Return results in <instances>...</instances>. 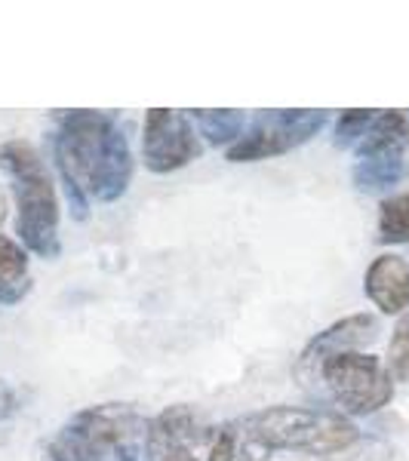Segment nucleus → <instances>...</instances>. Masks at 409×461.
<instances>
[{
    "label": "nucleus",
    "mask_w": 409,
    "mask_h": 461,
    "mask_svg": "<svg viewBox=\"0 0 409 461\" xmlns=\"http://www.w3.org/2000/svg\"><path fill=\"white\" fill-rule=\"evenodd\" d=\"M163 461H197L195 452H173V456H167Z\"/></svg>",
    "instance_id": "obj_20"
},
{
    "label": "nucleus",
    "mask_w": 409,
    "mask_h": 461,
    "mask_svg": "<svg viewBox=\"0 0 409 461\" xmlns=\"http://www.w3.org/2000/svg\"><path fill=\"white\" fill-rule=\"evenodd\" d=\"M243 446L268 452H304V456H336L360 440V430L345 412L317 406H268L252 412L241 425Z\"/></svg>",
    "instance_id": "obj_2"
},
{
    "label": "nucleus",
    "mask_w": 409,
    "mask_h": 461,
    "mask_svg": "<svg viewBox=\"0 0 409 461\" xmlns=\"http://www.w3.org/2000/svg\"><path fill=\"white\" fill-rule=\"evenodd\" d=\"M53 461H148V419L123 403L80 409L50 443Z\"/></svg>",
    "instance_id": "obj_3"
},
{
    "label": "nucleus",
    "mask_w": 409,
    "mask_h": 461,
    "mask_svg": "<svg viewBox=\"0 0 409 461\" xmlns=\"http://www.w3.org/2000/svg\"><path fill=\"white\" fill-rule=\"evenodd\" d=\"M378 243H409V191L378 206Z\"/></svg>",
    "instance_id": "obj_15"
},
{
    "label": "nucleus",
    "mask_w": 409,
    "mask_h": 461,
    "mask_svg": "<svg viewBox=\"0 0 409 461\" xmlns=\"http://www.w3.org/2000/svg\"><path fill=\"white\" fill-rule=\"evenodd\" d=\"M4 219H6V194L0 191V225H4Z\"/></svg>",
    "instance_id": "obj_21"
},
{
    "label": "nucleus",
    "mask_w": 409,
    "mask_h": 461,
    "mask_svg": "<svg viewBox=\"0 0 409 461\" xmlns=\"http://www.w3.org/2000/svg\"><path fill=\"white\" fill-rule=\"evenodd\" d=\"M237 446H241V430H234L232 425H225L222 430H215L206 461H234L237 458Z\"/></svg>",
    "instance_id": "obj_18"
},
{
    "label": "nucleus",
    "mask_w": 409,
    "mask_h": 461,
    "mask_svg": "<svg viewBox=\"0 0 409 461\" xmlns=\"http://www.w3.org/2000/svg\"><path fill=\"white\" fill-rule=\"evenodd\" d=\"M191 121H195L197 132L206 142L225 148H232L247 130V114L243 111H195Z\"/></svg>",
    "instance_id": "obj_13"
},
{
    "label": "nucleus",
    "mask_w": 409,
    "mask_h": 461,
    "mask_svg": "<svg viewBox=\"0 0 409 461\" xmlns=\"http://www.w3.org/2000/svg\"><path fill=\"white\" fill-rule=\"evenodd\" d=\"M378 332V320L373 314H351L341 317L332 326H326L323 332H317L314 339L308 341V348L299 357V373H308L314 369L321 375V366L330 357L348 354V351H360L367 341H373Z\"/></svg>",
    "instance_id": "obj_9"
},
{
    "label": "nucleus",
    "mask_w": 409,
    "mask_h": 461,
    "mask_svg": "<svg viewBox=\"0 0 409 461\" xmlns=\"http://www.w3.org/2000/svg\"><path fill=\"white\" fill-rule=\"evenodd\" d=\"M0 167L13 178L19 243L41 258H59V197L47 163L32 142L13 139L0 145Z\"/></svg>",
    "instance_id": "obj_4"
},
{
    "label": "nucleus",
    "mask_w": 409,
    "mask_h": 461,
    "mask_svg": "<svg viewBox=\"0 0 409 461\" xmlns=\"http://www.w3.org/2000/svg\"><path fill=\"white\" fill-rule=\"evenodd\" d=\"M32 289L28 249L19 240L0 234V304H16Z\"/></svg>",
    "instance_id": "obj_12"
},
{
    "label": "nucleus",
    "mask_w": 409,
    "mask_h": 461,
    "mask_svg": "<svg viewBox=\"0 0 409 461\" xmlns=\"http://www.w3.org/2000/svg\"><path fill=\"white\" fill-rule=\"evenodd\" d=\"M215 437L195 406H169L148 421V452L151 458H167L173 452H191L197 443Z\"/></svg>",
    "instance_id": "obj_8"
},
{
    "label": "nucleus",
    "mask_w": 409,
    "mask_h": 461,
    "mask_svg": "<svg viewBox=\"0 0 409 461\" xmlns=\"http://www.w3.org/2000/svg\"><path fill=\"white\" fill-rule=\"evenodd\" d=\"M409 148V117L404 111H382L357 142V160H404Z\"/></svg>",
    "instance_id": "obj_11"
},
{
    "label": "nucleus",
    "mask_w": 409,
    "mask_h": 461,
    "mask_svg": "<svg viewBox=\"0 0 409 461\" xmlns=\"http://www.w3.org/2000/svg\"><path fill=\"white\" fill-rule=\"evenodd\" d=\"M404 178V160H357L354 185L363 194H378L388 191Z\"/></svg>",
    "instance_id": "obj_14"
},
{
    "label": "nucleus",
    "mask_w": 409,
    "mask_h": 461,
    "mask_svg": "<svg viewBox=\"0 0 409 461\" xmlns=\"http://www.w3.org/2000/svg\"><path fill=\"white\" fill-rule=\"evenodd\" d=\"M56 163L77 219H86L89 200L111 203L123 197L132 178L130 145L117 123L99 111H71L62 117Z\"/></svg>",
    "instance_id": "obj_1"
},
{
    "label": "nucleus",
    "mask_w": 409,
    "mask_h": 461,
    "mask_svg": "<svg viewBox=\"0 0 409 461\" xmlns=\"http://www.w3.org/2000/svg\"><path fill=\"white\" fill-rule=\"evenodd\" d=\"M19 409V393L13 384H6L4 378H0V421L10 419L13 412Z\"/></svg>",
    "instance_id": "obj_19"
},
{
    "label": "nucleus",
    "mask_w": 409,
    "mask_h": 461,
    "mask_svg": "<svg viewBox=\"0 0 409 461\" xmlns=\"http://www.w3.org/2000/svg\"><path fill=\"white\" fill-rule=\"evenodd\" d=\"M385 366H388L394 382H409V314L400 320L397 330H394Z\"/></svg>",
    "instance_id": "obj_16"
},
{
    "label": "nucleus",
    "mask_w": 409,
    "mask_h": 461,
    "mask_svg": "<svg viewBox=\"0 0 409 461\" xmlns=\"http://www.w3.org/2000/svg\"><path fill=\"white\" fill-rule=\"evenodd\" d=\"M321 378L336 400L339 412L351 415H376L385 409L394 397V378L385 366L382 357L348 351L321 366Z\"/></svg>",
    "instance_id": "obj_5"
},
{
    "label": "nucleus",
    "mask_w": 409,
    "mask_h": 461,
    "mask_svg": "<svg viewBox=\"0 0 409 461\" xmlns=\"http://www.w3.org/2000/svg\"><path fill=\"white\" fill-rule=\"evenodd\" d=\"M200 132L185 111L151 108L142 126V160L151 173L167 176L200 158Z\"/></svg>",
    "instance_id": "obj_7"
},
{
    "label": "nucleus",
    "mask_w": 409,
    "mask_h": 461,
    "mask_svg": "<svg viewBox=\"0 0 409 461\" xmlns=\"http://www.w3.org/2000/svg\"><path fill=\"white\" fill-rule=\"evenodd\" d=\"M326 111H262L250 130L237 139L232 148H225V158L232 163H256L286 154L293 148L308 142L311 136L323 130Z\"/></svg>",
    "instance_id": "obj_6"
},
{
    "label": "nucleus",
    "mask_w": 409,
    "mask_h": 461,
    "mask_svg": "<svg viewBox=\"0 0 409 461\" xmlns=\"http://www.w3.org/2000/svg\"><path fill=\"white\" fill-rule=\"evenodd\" d=\"M376 121L373 111H341L339 121H336V145L339 148H357V142H360L363 136H367L369 123Z\"/></svg>",
    "instance_id": "obj_17"
},
{
    "label": "nucleus",
    "mask_w": 409,
    "mask_h": 461,
    "mask_svg": "<svg viewBox=\"0 0 409 461\" xmlns=\"http://www.w3.org/2000/svg\"><path fill=\"white\" fill-rule=\"evenodd\" d=\"M363 293L382 314L400 317L409 311V258L382 252L363 274Z\"/></svg>",
    "instance_id": "obj_10"
}]
</instances>
